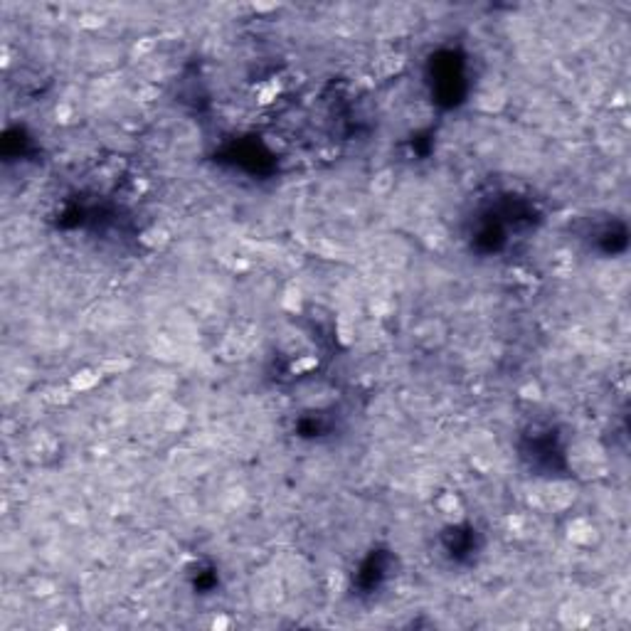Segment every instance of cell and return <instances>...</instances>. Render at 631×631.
<instances>
[{"instance_id": "cell-4", "label": "cell", "mask_w": 631, "mask_h": 631, "mask_svg": "<svg viewBox=\"0 0 631 631\" xmlns=\"http://www.w3.org/2000/svg\"><path fill=\"white\" fill-rule=\"evenodd\" d=\"M276 94H279V82H276V79H271V82H267V84L259 89L256 101H259V104H271V101L276 99Z\"/></svg>"}, {"instance_id": "cell-2", "label": "cell", "mask_w": 631, "mask_h": 631, "mask_svg": "<svg viewBox=\"0 0 631 631\" xmlns=\"http://www.w3.org/2000/svg\"><path fill=\"white\" fill-rule=\"evenodd\" d=\"M392 182H394L392 173H390V170H382V173L375 175V180H372V190H375L378 195H385V193L392 188Z\"/></svg>"}, {"instance_id": "cell-1", "label": "cell", "mask_w": 631, "mask_h": 631, "mask_svg": "<svg viewBox=\"0 0 631 631\" xmlns=\"http://www.w3.org/2000/svg\"><path fill=\"white\" fill-rule=\"evenodd\" d=\"M99 380H101V370H82V372L72 375L69 390L72 392H86L94 385H99Z\"/></svg>"}, {"instance_id": "cell-10", "label": "cell", "mask_w": 631, "mask_h": 631, "mask_svg": "<svg viewBox=\"0 0 631 631\" xmlns=\"http://www.w3.org/2000/svg\"><path fill=\"white\" fill-rule=\"evenodd\" d=\"M456 503H459V501H456V496H454V493H447V496H444V498L439 501V505H441V508H444L447 513H451V510L456 508Z\"/></svg>"}, {"instance_id": "cell-3", "label": "cell", "mask_w": 631, "mask_h": 631, "mask_svg": "<svg viewBox=\"0 0 631 631\" xmlns=\"http://www.w3.org/2000/svg\"><path fill=\"white\" fill-rule=\"evenodd\" d=\"M316 365H318V358H316V355H301V358H296L294 363H291V372L301 375V372H309V370H313Z\"/></svg>"}, {"instance_id": "cell-11", "label": "cell", "mask_w": 631, "mask_h": 631, "mask_svg": "<svg viewBox=\"0 0 631 631\" xmlns=\"http://www.w3.org/2000/svg\"><path fill=\"white\" fill-rule=\"evenodd\" d=\"M227 626H229V619H227L225 614H220V617L212 619V629H215V631H225Z\"/></svg>"}, {"instance_id": "cell-9", "label": "cell", "mask_w": 631, "mask_h": 631, "mask_svg": "<svg viewBox=\"0 0 631 631\" xmlns=\"http://www.w3.org/2000/svg\"><path fill=\"white\" fill-rule=\"evenodd\" d=\"M55 116H57V121H62V124L72 121V106L69 104H59L55 109Z\"/></svg>"}, {"instance_id": "cell-8", "label": "cell", "mask_w": 631, "mask_h": 631, "mask_svg": "<svg viewBox=\"0 0 631 631\" xmlns=\"http://www.w3.org/2000/svg\"><path fill=\"white\" fill-rule=\"evenodd\" d=\"M182 424H185V412H182V409H178V412H170L168 422H166V427H168L170 432H175V429H180Z\"/></svg>"}, {"instance_id": "cell-7", "label": "cell", "mask_w": 631, "mask_h": 631, "mask_svg": "<svg viewBox=\"0 0 631 631\" xmlns=\"http://www.w3.org/2000/svg\"><path fill=\"white\" fill-rule=\"evenodd\" d=\"M284 309L289 311H298V306H301V294H298V289H289L286 291V296H284Z\"/></svg>"}, {"instance_id": "cell-6", "label": "cell", "mask_w": 631, "mask_h": 631, "mask_svg": "<svg viewBox=\"0 0 631 631\" xmlns=\"http://www.w3.org/2000/svg\"><path fill=\"white\" fill-rule=\"evenodd\" d=\"M143 242H146V244H153V247H158V244L168 242V232H166V229H151V232H146V235H143Z\"/></svg>"}, {"instance_id": "cell-5", "label": "cell", "mask_w": 631, "mask_h": 631, "mask_svg": "<svg viewBox=\"0 0 631 631\" xmlns=\"http://www.w3.org/2000/svg\"><path fill=\"white\" fill-rule=\"evenodd\" d=\"M131 367V360L128 358H111L106 363L101 365V372H109V375H116V372H126Z\"/></svg>"}]
</instances>
